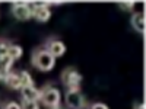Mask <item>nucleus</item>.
Returning a JSON list of instances; mask_svg holds the SVG:
<instances>
[{"label":"nucleus","mask_w":146,"mask_h":109,"mask_svg":"<svg viewBox=\"0 0 146 109\" xmlns=\"http://www.w3.org/2000/svg\"><path fill=\"white\" fill-rule=\"evenodd\" d=\"M91 109H108V106H107V105H104V103L96 102V103H94V105L91 106Z\"/></svg>","instance_id":"f3484780"},{"label":"nucleus","mask_w":146,"mask_h":109,"mask_svg":"<svg viewBox=\"0 0 146 109\" xmlns=\"http://www.w3.org/2000/svg\"><path fill=\"white\" fill-rule=\"evenodd\" d=\"M3 83L6 84L7 87L10 89H21V79H19V74H15V73H6V74H3Z\"/></svg>","instance_id":"6e6552de"},{"label":"nucleus","mask_w":146,"mask_h":109,"mask_svg":"<svg viewBox=\"0 0 146 109\" xmlns=\"http://www.w3.org/2000/svg\"><path fill=\"white\" fill-rule=\"evenodd\" d=\"M136 109H145V105L140 103V105H136Z\"/></svg>","instance_id":"6ab92c4d"},{"label":"nucleus","mask_w":146,"mask_h":109,"mask_svg":"<svg viewBox=\"0 0 146 109\" xmlns=\"http://www.w3.org/2000/svg\"><path fill=\"white\" fill-rule=\"evenodd\" d=\"M22 109H38V103L36 102H29V100H23L22 99Z\"/></svg>","instance_id":"2eb2a0df"},{"label":"nucleus","mask_w":146,"mask_h":109,"mask_svg":"<svg viewBox=\"0 0 146 109\" xmlns=\"http://www.w3.org/2000/svg\"><path fill=\"white\" fill-rule=\"evenodd\" d=\"M54 109H62V108H60V106H58V108H54Z\"/></svg>","instance_id":"412c9836"},{"label":"nucleus","mask_w":146,"mask_h":109,"mask_svg":"<svg viewBox=\"0 0 146 109\" xmlns=\"http://www.w3.org/2000/svg\"><path fill=\"white\" fill-rule=\"evenodd\" d=\"M19 79H21V86L25 87V86H34V81L31 79V74L28 71H22L19 73Z\"/></svg>","instance_id":"f8f14e48"},{"label":"nucleus","mask_w":146,"mask_h":109,"mask_svg":"<svg viewBox=\"0 0 146 109\" xmlns=\"http://www.w3.org/2000/svg\"><path fill=\"white\" fill-rule=\"evenodd\" d=\"M66 105L70 109H83L85 99L79 89H69L66 92Z\"/></svg>","instance_id":"20e7f679"},{"label":"nucleus","mask_w":146,"mask_h":109,"mask_svg":"<svg viewBox=\"0 0 146 109\" xmlns=\"http://www.w3.org/2000/svg\"><path fill=\"white\" fill-rule=\"evenodd\" d=\"M62 81L69 89H79V83L82 81V76L75 68H66L62 73Z\"/></svg>","instance_id":"7ed1b4c3"},{"label":"nucleus","mask_w":146,"mask_h":109,"mask_svg":"<svg viewBox=\"0 0 146 109\" xmlns=\"http://www.w3.org/2000/svg\"><path fill=\"white\" fill-rule=\"evenodd\" d=\"M131 26L135 28L137 32L143 33L146 28V22H145V15L143 13H135L131 16Z\"/></svg>","instance_id":"1a4fd4ad"},{"label":"nucleus","mask_w":146,"mask_h":109,"mask_svg":"<svg viewBox=\"0 0 146 109\" xmlns=\"http://www.w3.org/2000/svg\"><path fill=\"white\" fill-rule=\"evenodd\" d=\"M22 92V99L23 100H29V102H38L41 95L40 90H36L34 86H25V87H21Z\"/></svg>","instance_id":"0eeeda50"},{"label":"nucleus","mask_w":146,"mask_h":109,"mask_svg":"<svg viewBox=\"0 0 146 109\" xmlns=\"http://www.w3.org/2000/svg\"><path fill=\"white\" fill-rule=\"evenodd\" d=\"M47 51L50 53L54 58L57 57H62L66 51V47L62 41H57V39H50L47 41Z\"/></svg>","instance_id":"423d86ee"},{"label":"nucleus","mask_w":146,"mask_h":109,"mask_svg":"<svg viewBox=\"0 0 146 109\" xmlns=\"http://www.w3.org/2000/svg\"><path fill=\"white\" fill-rule=\"evenodd\" d=\"M56 58L47 50H36L32 54V66L40 71H50L54 67Z\"/></svg>","instance_id":"f257e3e1"},{"label":"nucleus","mask_w":146,"mask_h":109,"mask_svg":"<svg viewBox=\"0 0 146 109\" xmlns=\"http://www.w3.org/2000/svg\"><path fill=\"white\" fill-rule=\"evenodd\" d=\"M13 61H15V60L12 58V57H9V55L2 57V58H0V71H2L3 74L9 73L10 68H12V66H13Z\"/></svg>","instance_id":"9b49d317"},{"label":"nucleus","mask_w":146,"mask_h":109,"mask_svg":"<svg viewBox=\"0 0 146 109\" xmlns=\"http://www.w3.org/2000/svg\"><path fill=\"white\" fill-rule=\"evenodd\" d=\"M12 13L19 20H28L32 16V12H31V7L28 6V3H13Z\"/></svg>","instance_id":"39448f33"},{"label":"nucleus","mask_w":146,"mask_h":109,"mask_svg":"<svg viewBox=\"0 0 146 109\" xmlns=\"http://www.w3.org/2000/svg\"><path fill=\"white\" fill-rule=\"evenodd\" d=\"M40 95H41L40 100H42V103H44L45 106L51 108V109L60 106V92H58L57 89H54V87H51V86H45V87L40 92Z\"/></svg>","instance_id":"f03ea898"},{"label":"nucleus","mask_w":146,"mask_h":109,"mask_svg":"<svg viewBox=\"0 0 146 109\" xmlns=\"http://www.w3.org/2000/svg\"><path fill=\"white\" fill-rule=\"evenodd\" d=\"M2 79H3V73H2V71H0V80H2Z\"/></svg>","instance_id":"aec40b11"},{"label":"nucleus","mask_w":146,"mask_h":109,"mask_svg":"<svg viewBox=\"0 0 146 109\" xmlns=\"http://www.w3.org/2000/svg\"><path fill=\"white\" fill-rule=\"evenodd\" d=\"M0 109H22L16 102H12V100H9V102H5L3 105H2V108Z\"/></svg>","instance_id":"dca6fc26"},{"label":"nucleus","mask_w":146,"mask_h":109,"mask_svg":"<svg viewBox=\"0 0 146 109\" xmlns=\"http://www.w3.org/2000/svg\"><path fill=\"white\" fill-rule=\"evenodd\" d=\"M9 47L10 44H7L6 41H0V58L9 54Z\"/></svg>","instance_id":"4468645a"},{"label":"nucleus","mask_w":146,"mask_h":109,"mask_svg":"<svg viewBox=\"0 0 146 109\" xmlns=\"http://www.w3.org/2000/svg\"><path fill=\"white\" fill-rule=\"evenodd\" d=\"M32 16L38 22H47L50 19L51 13L47 7H38V9H32Z\"/></svg>","instance_id":"9d476101"},{"label":"nucleus","mask_w":146,"mask_h":109,"mask_svg":"<svg viewBox=\"0 0 146 109\" xmlns=\"http://www.w3.org/2000/svg\"><path fill=\"white\" fill-rule=\"evenodd\" d=\"M120 5L123 6L124 9H129V10H130V9H133V5H135V3H133V2H129V3L124 2V3H120Z\"/></svg>","instance_id":"a211bd4d"},{"label":"nucleus","mask_w":146,"mask_h":109,"mask_svg":"<svg viewBox=\"0 0 146 109\" xmlns=\"http://www.w3.org/2000/svg\"><path fill=\"white\" fill-rule=\"evenodd\" d=\"M9 57H12L13 60H18L22 57V48L19 45H10L9 47Z\"/></svg>","instance_id":"ddd939ff"}]
</instances>
